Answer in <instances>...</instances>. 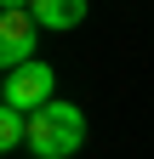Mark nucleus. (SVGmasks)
Returning <instances> with one entry per match:
<instances>
[{
	"mask_svg": "<svg viewBox=\"0 0 154 159\" xmlns=\"http://www.w3.org/2000/svg\"><path fill=\"white\" fill-rule=\"evenodd\" d=\"M86 142V114L74 102H46L40 114H29V153L34 159H74Z\"/></svg>",
	"mask_w": 154,
	"mask_h": 159,
	"instance_id": "f257e3e1",
	"label": "nucleus"
},
{
	"mask_svg": "<svg viewBox=\"0 0 154 159\" xmlns=\"http://www.w3.org/2000/svg\"><path fill=\"white\" fill-rule=\"evenodd\" d=\"M0 102L17 108V114H40L46 102H57V68H46L40 57L23 63V68H12L6 85H0Z\"/></svg>",
	"mask_w": 154,
	"mask_h": 159,
	"instance_id": "f03ea898",
	"label": "nucleus"
},
{
	"mask_svg": "<svg viewBox=\"0 0 154 159\" xmlns=\"http://www.w3.org/2000/svg\"><path fill=\"white\" fill-rule=\"evenodd\" d=\"M34 34H40L34 11H0V63H6V74L34 63Z\"/></svg>",
	"mask_w": 154,
	"mask_h": 159,
	"instance_id": "7ed1b4c3",
	"label": "nucleus"
},
{
	"mask_svg": "<svg viewBox=\"0 0 154 159\" xmlns=\"http://www.w3.org/2000/svg\"><path fill=\"white\" fill-rule=\"evenodd\" d=\"M34 23L40 29H80L86 23V0H34Z\"/></svg>",
	"mask_w": 154,
	"mask_h": 159,
	"instance_id": "20e7f679",
	"label": "nucleus"
},
{
	"mask_svg": "<svg viewBox=\"0 0 154 159\" xmlns=\"http://www.w3.org/2000/svg\"><path fill=\"white\" fill-rule=\"evenodd\" d=\"M0 148H29V114H17V108H6L0 102Z\"/></svg>",
	"mask_w": 154,
	"mask_h": 159,
	"instance_id": "39448f33",
	"label": "nucleus"
},
{
	"mask_svg": "<svg viewBox=\"0 0 154 159\" xmlns=\"http://www.w3.org/2000/svg\"><path fill=\"white\" fill-rule=\"evenodd\" d=\"M6 11H34V0H0Z\"/></svg>",
	"mask_w": 154,
	"mask_h": 159,
	"instance_id": "423d86ee",
	"label": "nucleus"
}]
</instances>
